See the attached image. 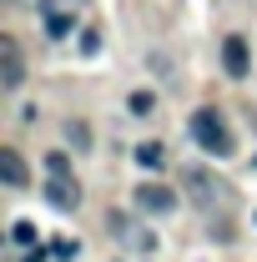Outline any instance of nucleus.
Listing matches in <instances>:
<instances>
[{"instance_id": "obj_1", "label": "nucleus", "mask_w": 257, "mask_h": 262, "mask_svg": "<svg viewBox=\"0 0 257 262\" xmlns=\"http://www.w3.org/2000/svg\"><path fill=\"white\" fill-rule=\"evenodd\" d=\"M192 141L207 151V157H232V151H237V141H232L227 121L212 111V106H202V111L192 116Z\"/></svg>"}, {"instance_id": "obj_11", "label": "nucleus", "mask_w": 257, "mask_h": 262, "mask_svg": "<svg viewBox=\"0 0 257 262\" xmlns=\"http://www.w3.org/2000/svg\"><path fill=\"white\" fill-rule=\"evenodd\" d=\"M10 237H15L20 247H31V242H35V227H31V222H15V227H10Z\"/></svg>"}, {"instance_id": "obj_3", "label": "nucleus", "mask_w": 257, "mask_h": 262, "mask_svg": "<svg viewBox=\"0 0 257 262\" xmlns=\"http://www.w3.org/2000/svg\"><path fill=\"white\" fill-rule=\"evenodd\" d=\"M136 207L152 212V217H172V212H177V192L161 187V182H141V187H136Z\"/></svg>"}, {"instance_id": "obj_4", "label": "nucleus", "mask_w": 257, "mask_h": 262, "mask_svg": "<svg viewBox=\"0 0 257 262\" xmlns=\"http://www.w3.org/2000/svg\"><path fill=\"white\" fill-rule=\"evenodd\" d=\"M46 202L61 207V212H76V207H81V187H76V177H71V171L51 177V182H46Z\"/></svg>"}, {"instance_id": "obj_8", "label": "nucleus", "mask_w": 257, "mask_h": 262, "mask_svg": "<svg viewBox=\"0 0 257 262\" xmlns=\"http://www.w3.org/2000/svg\"><path fill=\"white\" fill-rule=\"evenodd\" d=\"M136 162L157 171V166H166V146H161V141H141V146H136Z\"/></svg>"}, {"instance_id": "obj_13", "label": "nucleus", "mask_w": 257, "mask_h": 262, "mask_svg": "<svg viewBox=\"0 0 257 262\" xmlns=\"http://www.w3.org/2000/svg\"><path fill=\"white\" fill-rule=\"evenodd\" d=\"M51 252H56V257H76V242H71V237H56Z\"/></svg>"}, {"instance_id": "obj_10", "label": "nucleus", "mask_w": 257, "mask_h": 262, "mask_svg": "<svg viewBox=\"0 0 257 262\" xmlns=\"http://www.w3.org/2000/svg\"><path fill=\"white\" fill-rule=\"evenodd\" d=\"M66 141H71L76 151H86V146H91V131L81 126V121H71V126H66Z\"/></svg>"}, {"instance_id": "obj_9", "label": "nucleus", "mask_w": 257, "mask_h": 262, "mask_svg": "<svg viewBox=\"0 0 257 262\" xmlns=\"http://www.w3.org/2000/svg\"><path fill=\"white\" fill-rule=\"evenodd\" d=\"M46 31H51V35H66V31H71V15L56 10V5H46Z\"/></svg>"}, {"instance_id": "obj_6", "label": "nucleus", "mask_w": 257, "mask_h": 262, "mask_svg": "<svg viewBox=\"0 0 257 262\" xmlns=\"http://www.w3.org/2000/svg\"><path fill=\"white\" fill-rule=\"evenodd\" d=\"M187 192H192L197 202H217V196H222V182H217L207 166H192V171H187Z\"/></svg>"}, {"instance_id": "obj_12", "label": "nucleus", "mask_w": 257, "mask_h": 262, "mask_svg": "<svg viewBox=\"0 0 257 262\" xmlns=\"http://www.w3.org/2000/svg\"><path fill=\"white\" fill-rule=\"evenodd\" d=\"M131 111L146 116V111H152V91H131Z\"/></svg>"}, {"instance_id": "obj_7", "label": "nucleus", "mask_w": 257, "mask_h": 262, "mask_svg": "<svg viewBox=\"0 0 257 262\" xmlns=\"http://www.w3.org/2000/svg\"><path fill=\"white\" fill-rule=\"evenodd\" d=\"M0 177H5V187H26V182H31V177H26V162H20L15 146H0Z\"/></svg>"}, {"instance_id": "obj_5", "label": "nucleus", "mask_w": 257, "mask_h": 262, "mask_svg": "<svg viewBox=\"0 0 257 262\" xmlns=\"http://www.w3.org/2000/svg\"><path fill=\"white\" fill-rule=\"evenodd\" d=\"M222 66H227V76H247L252 56H247V40L242 35H227L222 40Z\"/></svg>"}, {"instance_id": "obj_2", "label": "nucleus", "mask_w": 257, "mask_h": 262, "mask_svg": "<svg viewBox=\"0 0 257 262\" xmlns=\"http://www.w3.org/2000/svg\"><path fill=\"white\" fill-rule=\"evenodd\" d=\"M20 81H26V56L15 35H0V91H20Z\"/></svg>"}]
</instances>
